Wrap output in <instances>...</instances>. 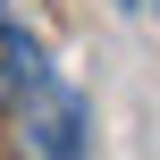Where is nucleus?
<instances>
[{"mask_svg":"<svg viewBox=\"0 0 160 160\" xmlns=\"http://www.w3.org/2000/svg\"><path fill=\"white\" fill-rule=\"evenodd\" d=\"M118 8H152V0H118Z\"/></svg>","mask_w":160,"mask_h":160,"instance_id":"obj_1","label":"nucleus"}]
</instances>
